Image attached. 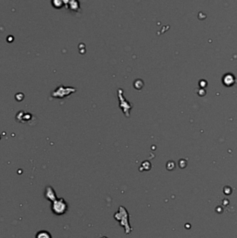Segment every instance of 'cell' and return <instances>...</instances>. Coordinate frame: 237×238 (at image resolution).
Returning <instances> with one entry per match:
<instances>
[{
	"instance_id": "obj_1",
	"label": "cell",
	"mask_w": 237,
	"mask_h": 238,
	"mask_svg": "<svg viewBox=\"0 0 237 238\" xmlns=\"http://www.w3.org/2000/svg\"><path fill=\"white\" fill-rule=\"evenodd\" d=\"M51 210L56 215H62L68 210V204L63 199H59L52 202Z\"/></svg>"
},
{
	"instance_id": "obj_2",
	"label": "cell",
	"mask_w": 237,
	"mask_h": 238,
	"mask_svg": "<svg viewBox=\"0 0 237 238\" xmlns=\"http://www.w3.org/2000/svg\"><path fill=\"white\" fill-rule=\"evenodd\" d=\"M45 197L48 199V200L51 201V202H54L55 200L57 199L54 191L53 190V189L51 187H47L46 188Z\"/></svg>"
},
{
	"instance_id": "obj_3",
	"label": "cell",
	"mask_w": 237,
	"mask_h": 238,
	"mask_svg": "<svg viewBox=\"0 0 237 238\" xmlns=\"http://www.w3.org/2000/svg\"><path fill=\"white\" fill-rule=\"evenodd\" d=\"M36 238H51V236L47 231H42L36 234Z\"/></svg>"
}]
</instances>
